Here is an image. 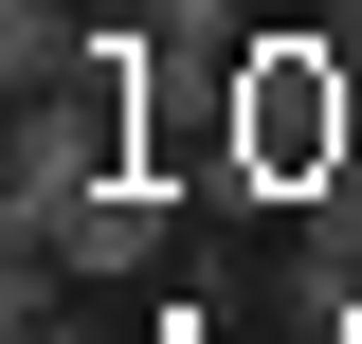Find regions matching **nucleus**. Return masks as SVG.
Here are the masks:
<instances>
[{"label":"nucleus","mask_w":362,"mask_h":344,"mask_svg":"<svg viewBox=\"0 0 362 344\" xmlns=\"http://www.w3.org/2000/svg\"><path fill=\"white\" fill-rule=\"evenodd\" d=\"M344 127H362V73L326 37H254L235 55V164L254 181H344Z\"/></svg>","instance_id":"obj_1"},{"label":"nucleus","mask_w":362,"mask_h":344,"mask_svg":"<svg viewBox=\"0 0 362 344\" xmlns=\"http://www.w3.org/2000/svg\"><path fill=\"white\" fill-rule=\"evenodd\" d=\"M0 236H18V217H0ZM37 236H54V254H73V272H163V181H90V200L73 217H37Z\"/></svg>","instance_id":"obj_2"},{"label":"nucleus","mask_w":362,"mask_h":344,"mask_svg":"<svg viewBox=\"0 0 362 344\" xmlns=\"http://www.w3.org/2000/svg\"><path fill=\"white\" fill-rule=\"evenodd\" d=\"M73 73H90V18H73V0H0V91H18V109L73 91Z\"/></svg>","instance_id":"obj_3"},{"label":"nucleus","mask_w":362,"mask_h":344,"mask_svg":"<svg viewBox=\"0 0 362 344\" xmlns=\"http://www.w3.org/2000/svg\"><path fill=\"white\" fill-rule=\"evenodd\" d=\"M145 37H163L181 73H235V55H254V0H145Z\"/></svg>","instance_id":"obj_4"},{"label":"nucleus","mask_w":362,"mask_h":344,"mask_svg":"<svg viewBox=\"0 0 362 344\" xmlns=\"http://www.w3.org/2000/svg\"><path fill=\"white\" fill-rule=\"evenodd\" d=\"M308 37H326V55H344V73H362V0H326V18H308Z\"/></svg>","instance_id":"obj_5"},{"label":"nucleus","mask_w":362,"mask_h":344,"mask_svg":"<svg viewBox=\"0 0 362 344\" xmlns=\"http://www.w3.org/2000/svg\"><path fill=\"white\" fill-rule=\"evenodd\" d=\"M0 344H90V326H73V308H54V326H0Z\"/></svg>","instance_id":"obj_6"}]
</instances>
